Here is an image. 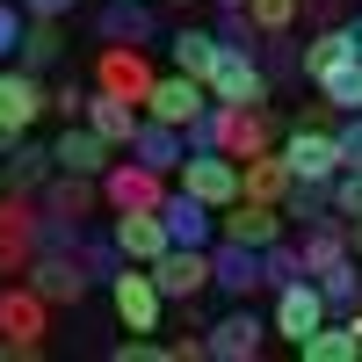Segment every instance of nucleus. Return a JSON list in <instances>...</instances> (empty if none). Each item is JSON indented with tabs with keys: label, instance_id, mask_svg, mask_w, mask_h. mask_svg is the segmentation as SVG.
<instances>
[{
	"label": "nucleus",
	"instance_id": "1",
	"mask_svg": "<svg viewBox=\"0 0 362 362\" xmlns=\"http://www.w3.org/2000/svg\"><path fill=\"white\" fill-rule=\"evenodd\" d=\"M203 87H210V102L254 109V102H268V66H261L254 51H239V44H218V58H210Z\"/></svg>",
	"mask_w": 362,
	"mask_h": 362
},
{
	"label": "nucleus",
	"instance_id": "2",
	"mask_svg": "<svg viewBox=\"0 0 362 362\" xmlns=\"http://www.w3.org/2000/svg\"><path fill=\"white\" fill-rule=\"evenodd\" d=\"M109 305H116V319H124L131 334H160V319H167V297L153 283V268H138V261H124L109 276Z\"/></svg>",
	"mask_w": 362,
	"mask_h": 362
},
{
	"label": "nucleus",
	"instance_id": "3",
	"mask_svg": "<svg viewBox=\"0 0 362 362\" xmlns=\"http://www.w3.org/2000/svg\"><path fill=\"white\" fill-rule=\"evenodd\" d=\"M268 334H276V326H268V319L247 305V297H239L225 319H210V326H203V348H210V362H254V355L268 348Z\"/></svg>",
	"mask_w": 362,
	"mask_h": 362
},
{
	"label": "nucleus",
	"instance_id": "4",
	"mask_svg": "<svg viewBox=\"0 0 362 362\" xmlns=\"http://www.w3.org/2000/svg\"><path fill=\"white\" fill-rule=\"evenodd\" d=\"M167 189H174V174H153V167L131 160V153H116L109 174H102V203L109 210H160Z\"/></svg>",
	"mask_w": 362,
	"mask_h": 362
},
{
	"label": "nucleus",
	"instance_id": "5",
	"mask_svg": "<svg viewBox=\"0 0 362 362\" xmlns=\"http://www.w3.org/2000/svg\"><path fill=\"white\" fill-rule=\"evenodd\" d=\"M326 319H334V312H326V290H319V276H297V283H283V290H276V312H268V326H276V334H283L290 348L305 341V334H319Z\"/></svg>",
	"mask_w": 362,
	"mask_h": 362
},
{
	"label": "nucleus",
	"instance_id": "6",
	"mask_svg": "<svg viewBox=\"0 0 362 362\" xmlns=\"http://www.w3.org/2000/svg\"><path fill=\"white\" fill-rule=\"evenodd\" d=\"M276 153L290 160V174H297V181H334V174L348 167V153H341V138H334V131H312V124H290Z\"/></svg>",
	"mask_w": 362,
	"mask_h": 362
},
{
	"label": "nucleus",
	"instance_id": "7",
	"mask_svg": "<svg viewBox=\"0 0 362 362\" xmlns=\"http://www.w3.org/2000/svg\"><path fill=\"white\" fill-rule=\"evenodd\" d=\"M153 58H145V44H102V58H95V87H109V95H124V102H138L145 109V95H153Z\"/></svg>",
	"mask_w": 362,
	"mask_h": 362
},
{
	"label": "nucleus",
	"instance_id": "8",
	"mask_svg": "<svg viewBox=\"0 0 362 362\" xmlns=\"http://www.w3.org/2000/svg\"><path fill=\"white\" fill-rule=\"evenodd\" d=\"M44 109H51L44 73H29V66H15V58H8V66H0V131H15V138H22Z\"/></svg>",
	"mask_w": 362,
	"mask_h": 362
},
{
	"label": "nucleus",
	"instance_id": "9",
	"mask_svg": "<svg viewBox=\"0 0 362 362\" xmlns=\"http://www.w3.org/2000/svg\"><path fill=\"white\" fill-rule=\"evenodd\" d=\"M181 189H189V196H203L210 210H225V203H239V189H247V181H239V160L232 153H189V160H181Z\"/></svg>",
	"mask_w": 362,
	"mask_h": 362
},
{
	"label": "nucleus",
	"instance_id": "10",
	"mask_svg": "<svg viewBox=\"0 0 362 362\" xmlns=\"http://www.w3.org/2000/svg\"><path fill=\"white\" fill-rule=\"evenodd\" d=\"M283 232H290L283 203H254V196H239V203L218 210V239H239V247H276Z\"/></svg>",
	"mask_w": 362,
	"mask_h": 362
},
{
	"label": "nucleus",
	"instance_id": "11",
	"mask_svg": "<svg viewBox=\"0 0 362 362\" xmlns=\"http://www.w3.org/2000/svg\"><path fill=\"white\" fill-rule=\"evenodd\" d=\"M203 109H210V87L196 73H160L153 95H145V116H160V124H174V131H189Z\"/></svg>",
	"mask_w": 362,
	"mask_h": 362
},
{
	"label": "nucleus",
	"instance_id": "12",
	"mask_svg": "<svg viewBox=\"0 0 362 362\" xmlns=\"http://www.w3.org/2000/svg\"><path fill=\"white\" fill-rule=\"evenodd\" d=\"M109 239H116L124 261H138V268H153V261L174 247V232H167L160 210H116V218H109Z\"/></svg>",
	"mask_w": 362,
	"mask_h": 362
},
{
	"label": "nucleus",
	"instance_id": "13",
	"mask_svg": "<svg viewBox=\"0 0 362 362\" xmlns=\"http://www.w3.org/2000/svg\"><path fill=\"white\" fill-rule=\"evenodd\" d=\"M153 283L167 305H181V297H203L210 290V247H167L153 261Z\"/></svg>",
	"mask_w": 362,
	"mask_h": 362
},
{
	"label": "nucleus",
	"instance_id": "14",
	"mask_svg": "<svg viewBox=\"0 0 362 362\" xmlns=\"http://www.w3.org/2000/svg\"><path fill=\"white\" fill-rule=\"evenodd\" d=\"M210 290L225 297H254L261 283V247H239V239H210Z\"/></svg>",
	"mask_w": 362,
	"mask_h": 362
},
{
	"label": "nucleus",
	"instance_id": "15",
	"mask_svg": "<svg viewBox=\"0 0 362 362\" xmlns=\"http://www.w3.org/2000/svg\"><path fill=\"white\" fill-rule=\"evenodd\" d=\"M51 160L66 167V174H95V181H102V174H109V160H116V145H109L95 124H66V131L51 138Z\"/></svg>",
	"mask_w": 362,
	"mask_h": 362
},
{
	"label": "nucleus",
	"instance_id": "16",
	"mask_svg": "<svg viewBox=\"0 0 362 362\" xmlns=\"http://www.w3.org/2000/svg\"><path fill=\"white\" fill-rule=\"evenodd\" d=\"M160 218H167V232H174V247H210V239H218V210H210L203 196H189L181 181L167 189Z\"/></svg>",
	"mask_w": 362,
	"mask_h": 362
},
{
	"label": "nucleus",
	"instance_id": "17",
	"mask_svg": "<svg viewBox=\"0 0 362 362\" xmlns=\"http://www.w3.org/2000/svg\"><path fill=\"white\" fill-rule=\"evenodd\" d=\"M29 283H37L51 305H80L95 276L80 268V254H44V247H37V261H29Z\"/></svg>",
	"mask_w": 362,
	"mask_h": 362
},
{
	"label": "nucleus",
	"instance_id": "18",
	"mask_svg": "<svg viewBox=\"0 0 362 362\" xmlns=\"http://www.w3.org/2000/svg\"><path fill=\"white\" fill-rule=\"evenodd\" d=\"M80 124H95V131L116 145V153H131V138H138V124H145V109H138V102H124V95H109V87H95Z\"/></svg>",
	"mask_w": 362,
	"mask_h": 362
},
{
	"label": "nucleus",
	"instance_id": "19",
	"mask_svg": "<svg viewBox=\"0 0 362 362\" xmlns=\"http://www.w3.org/2000/svg\"><path fill=\"white\" fill-rule=\"evenodd\" d=\"M131 160H145L153 174H181V160H189V138H181L174 124H160V116H145L138 138H131Z\"/></svg>",
	"mask_w": 362,
	"mask_h": 362
},
{
	"label": "nucleus",
	"instance_id": "20",
	"mask_svg": "<svg viewBox=\"0 0 362 362\" xmlns=\"http://www.w3.org/2000/svg\"><path fill=\"white\" fill-rule=\"evenodd\" d=\"M44 210H51V218H95V210H102V181L58 167V174L44 181Z\"/></svg>",
	"mask_w": 362,
	"mask_h": 362
},
{
	"label": "nucleus",
	"instance_id": "21",
	"mask_svg": "<svg viewBox=\"0 0 362 362\" xmlns=\"http://www.w3.org/2000/svg\"><path fill=\"white\" fill-rule=\"evenodd\" d=\"M0 160H8V189H29V196H44V181L58 174L51 145H44V138H29V131H22V138H15V145H8Z\"/></svg>",
	"mask_w": 362,
	"mask_h": 362
},
{
	"label": "nucleus",
	"instance_id": "22",
	"mask_svg": "<svg viewBox=\"0 0 362 362\" xmlns=\"http://www.w3.org/2000/svg\"><path fill=\"white\" fill-rule=\"evenodd\" d=\"M283 218L297 232H312V225H348L341 210H334V181H290V196H283Z\"/></svg>",
	"mask_w": 362,
	"mask_h": 362
},
{
	"label": "nucleus",
	"instance_id": "23",
	"mask_svg": "<svg viewBox=\"0 0 362 362\" xmlns=\"http://www.w3.org/2000/svg\"><path fill=\"white\" fill-rule=\"evenodd\" d=\"M95 29H102L109 44H153L160 37V15L145 8V0H109V8L95 15Z\"/></svg>",
	"mask_w": 362,
	"mask_h": 362
},
{
	"label": "nucleus",
	"instance_id": "24",
	"mask_svg": "<svg viewBox=\"0 0 362 362\" xmlns=\"http://www.w3.org/2000/svg\"><path fill=\"white\" fill-rule=\"evenodd\" d=\"M239 181H247V189H239V196H254V203H283L290 196V160L276 153V145H268V153H254V160H239Z\"/></svg>",
	"mask_w": 362,
	"mask_h": 362
},
{
	"label": "nucleus",
	"instance_id": "25",
	"mask_svg": "<svg viewBox=\"0 0 362 362\" xmlns=\"http://www.w3.org/2000/svg\"><path fill=\"white\" fill-rule=\"evenodd\" d=\"M58 58H66V29H58V22H44V15H29L22 44H15V66H29V73H51Z\"/></svg>",
	"mask_w": 362,
	"mask_h": 362
},
{
	"label": "nucleus",
	"instance_id": "26",
	"mask_svg": "<svg viewBox=\"0 0 362 362\" xmlns=\"http://www.w3.org/2000/svg\"><path fill=\"white\" fill-rule=\"evenodd\" d=\"M297 355H305V362H355V355H362V334H355L348 319H341V326L326 319L319 334H305V341H297Z\"/></svg>",
	"mask_w": 362,
	"mask_h": 362
},
{
	"label": "nucleus",
	"instance_id": "27",
	"mask_svg": "<svg viewBox=\"0 0 362 362\" xmlns=\"http://www.w3.org/2000/svg\"><path fill=\"white\" fill-rule=\"evenodd\" d=\"M167 58H174V73H210V58H218V29H189V22H181L174 29V37H167Z\"/></svg>",
	"mask_w": 362,
	"mask_h": 362
},
{
	"label": "nucleus",
	"instance_id": "28",
	"mask_svg": "<svg viewBox=\"0 0 362 362\" xmlns=\"http://www.w3.org/2000/svg\"><path fill=\"white\" fill-rule=\"evenodd\" d=\"M341 58H355L348 29H341V22H334V29H312V44H305V58H297V73H305V80H319V73H334Z\"/></svg>",
	"mask_w": 362,
	"mask_h": 362
},
{
	"label": "nucleus",
	"instance_id": "29",
	"mask_svg": "<svg viewBox=\"0 0 362 362\" xmlns=\"http://www.w3.org/2000/svg\"><path fill=\"white\" fill-rule=\"evenodd\" d=\"M297 247H305V276H326V268L348 261V225H312Z\"/></svg>",
	"mask_w": 362,
	"mask_h": 362
},
{
	"label": "nucleus",
	"instance_id": "30",
	"mask_svg": "<svg viewBox=\"0 0 362 362\" xmlns=\"http://www.w3.org/2000/svg\"><path fill=\"white\" fill-rule=\"evenodd\" d=\"M312 87H319V95L334 102L341 116H355V109H362V58H341V66H334V73H319Z\"/></svg>",
	"mask_w": 362,
	"mask_h": 362
},
{
	"label": "nucleus",
	"instance_id": "31",
	"mask_svg": "<svg viewBox=\"0 0 362 362\" xmlns=\"http://www.w3.org/2000/svg\"><path fill=\"white\" fill-rule=\"evenodd\" d=\"M319 290H326V312H341V319H348V312L362 305V261L348 254L341 268H326V276H319Z\"/></svg>",
	"mask_w": 362,
	"mask_h": 362
},
{
	"label": "nucleus",
	"instance_id": "32",
	"mask_svg": "<svg viewBox=\"0 0 362 362\" xmlns=\"http://www.w3.org/2000/svg\"><path fill=\"white\" fill-rule=\"evenodd\" d=\"M297 276H305V247H297L290 232L276 239V247H261V283H268V290H283V283H297Z\"/></svg>",
	"mask_w": 362,
	"mask_h": 362
},
{
	"label": "nucleus",
	"instance_id": "33",
	"mask_svg": "<svg viewBox=\"0 0 362 362\" xmlns=\"http://www.w3.org/2000/svg\"><path fill=\"white\" fill-rule=\"evenodd\" d=\"M73 254H80V268H87L95 283H109L116 268H124V247H116L109 232H80V247H73Z\"/></svg>",
	"mask_w": 362,
	"mask_h": 362
},
{
	"label": "nucleus",
	"instance_id": "34",
	"mask_svg": "<svg viewBox=\"0 0 362 362\" xmlns=\"http://www.w3.org/2000/svg\"><path fill=\"white\" fill-rule=\"evenodd\" d=\"M29 261H37V232H22V225L0 218V283H8V276H29Z\"/></svg>",
	"mask_w": 362,
	"mask_h": 362
},
{
	"label": "nucleus",
	"instance_id": "35",
	"mask_svg": "<svg viewBox=\"0 0 362 362\" xmlns=\"http://www.w3.org/2000/svg\"><path fill=\"white\" fill-rule=\"evenodd\" d=\"M87 95H95V80H58V87H51V116H58V124H80V116H87Z\"/></svg>",
	"mask_w": 362,
	"mask_h": 362
},
{
	"label": "nucleus",
	"instance_id": "36",
	"mask_svg": "<svg viewBox=\"0 0 362 362\" xmlns=\"http://www.w3.org/2000/svg\"><path fill=\"white\" fill-rule=\"evenodd\" d=\"M218 44H239V51H261V22L247 8H225L218 15Z\"/></svg>",
	"mask_w": 362,
	"mask_h": 362
},
{
	"label": "nucleus",
	"instance_id": "37",
	"mask_svg": "<svg viewBox=\"0 0 362 362\" xmlns=\"http://www.w3.org/2000/svg\"><path fill=\"white\" fill-rule=\"evenodd\" d=\"M297 8H305V0H247V15L261 22V37H283V29L297 22Z\"/></svg>",
	"mask_w": 362,
	"mask_h": 362
},
{
	"label": "nucleus",
	"instance_id": "38",
	"mask_svg": "<svg viewBox=\"0 0 362 362\" xmlns=\"http://www.w3.org/2000/svg\"><path fill=\"white\" fill-rule=\"evenodd\" d=\"M334 210H341V218H362V160H348L334 174Z\"/></svg>",
	"mask_w": 362,
	"mask_h": 362
},
{
	"label": "nucleus",
	"instance_id": "39",
	"mask_svg": "<svg viewBox=\"0 0 362 362\" xmlns=\"http://www.w3.org/2000/svg\"><path fill=\"white\" fill-rule=\"evenodd\" d=\"M22 29H29V15H22V0H0V66L15 58V44H22Z\"/></svg>",
	"mask_w": 362,
	"mask_h": 362
},
{
	"label": "nucleus",
	"instance_id": "40",
	"mask_svg": "<svg viewBox=\"0 0 362 362\" xmlns=\"http://www.w3.org/2000/svg\"><path fill=\"white\" fill-rule=\"evenodd\" d=\"M116 362H174V348H167V341H145V334H131L124 348H116Z\"/></svg>",
	"mask_w": 362,
	"mask_h": 362
},
{
	"label": "nucleus",
	"instance_id": "41",
	"mask_svg": "<svg viewBox=\"0 0 362 362\" xmlns=\"http://www.w3.org/2000/svg\"><path fill=\"white\" fill-rule=\"evenodd\" d=\"M181 138H189V153H218V109H203Z\"/></svg>",
	"mask_w": 362,
	"mask_h": 362
},
{
	"label": "nucleus",
	"instance_id": "42",
	"mask_svg": "<svg viewBox=\"0 0 362 362\" xmlns=\"http://www.w3.org/2000/svg\"><path fill=\"white\" fill-rule=\"evenodd\" d=\"M334 138H341V153H348V160H362V109H355V116H341Z\"/></svg>",
	"mask_w": 362,
	"mask_h": 362
},
{
	"label": "nucleus",
	"instance_id": "43",
	"mask_svg": "<svg viewBox=\"0 0 362 362\" xmlns=\"http://www.w3.org/2000/svg\"><path fill=\"white\" fill-rule=\"evenodd\" d=\"M297 15H305L312 29H334V22H341V0H305V8H297Z\"/></svg>",
	"mask_w": 362,
	"mask_h": 362
},
{
	"label": "nucleus",
	"instance_id": "44",
	"mask_svg": "<svg viewBox=\"0 0 362 362\" xmlns=\"http://www.w3.org/2000/svg\"><path fill=\"white\" fill-rule=\"evenodd\" d=\"M22 15H44V22H66L73 0H22Z\"/></svg>",
	"mask_w": 362,
	"mask_h": 362
},
{
	"label": "nucleus",
	"instance_id": "45",
	"mask_svg": "<svg viewBox=\"0 0 362 362\" xmlns=\"http://www.w3.org/2000/svg\"><path fill=\"white\" fill-rule=\"evenodd\" d=\"M341 29H348V44H355V58H362V15H348Z\"/></svg>",
	"mask_w": 362,
	"mask_h": 362
},
{
	"label": "nucleus",
	"instance_id": "46",
	"mask_svg": "<svg viewBox=\"0 0 362 362\" xmlns=\"http://www.w3.org/2000/svg\"><path fill=\"white\" fill-rule=\"evenodd\" d=\"M348 254H362V218H348Z\"/></svg>",
	"mask_w": 362,
	"mask_h": 362
},
{
	"label": "nucleus",
	"instance_id": "47",
	"mask_svg": "<svg viewBox=\"0 0 362 362\" xmlns=\"http://www.w3.org/2000/svg\"><path fill=\"white\" fill-rule=\"evenodd\" d=\"M0 196H8V160H0Z\"/></svg>",
	"mask_w": 362,
	"mask_h": 362
},
{
	"label": "nucleus",
	"instance_id": "48",
	"mask_svg": "<svg viewBox=\"0 0 362 362\" xmlns=\"http://www.w3.org/2000/svg\"><path fill=\"white\" fill-rule=\"evenodd\" d=\"M218 8H247V0H218Z\"/></svg>",
	"mask_w": 362,
	"mask_h": 362
},
{
	"label": "nucleus",
	"instance_id": "49",
	"mask_svg": "<svg viewBox=\"0 0 362 362\" xmlns=\"http://www.w3.org/2000/svg\"><path fill=\"white\" fill-rule=\"evenodd\" d=\"M167 8H189V0H167Z\"/></svg>",
	"mask_w": 362,
	"mask_h": 362
},
{
	"label": "nucleus",
	"instance_id": "50",
	"mask_svg": "<svg viewBox=\"0 0 362 362\" xmlns=\"http://www.w3.org/2000/svg\"><path fill=\"white\" fill-rule=\"evenodd\" d=\"M355 261H362V254H355Z\"/></svg>",
	"mask_w": 362,
	"mask_h": 362
}]
</instances>
